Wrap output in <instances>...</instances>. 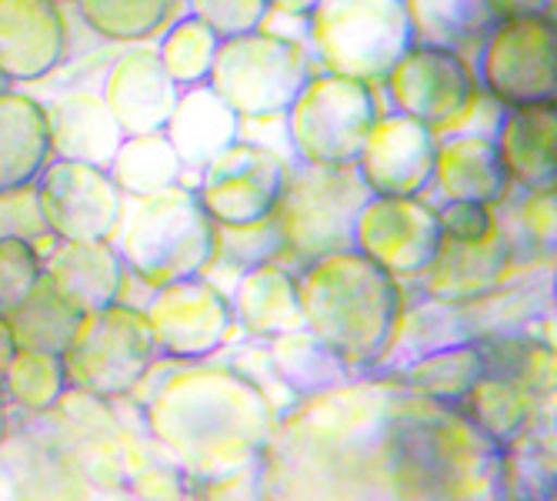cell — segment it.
Returning a JSON list of instances; mask_svg holds the SVG:
<instances>
[{
    "mask_svg": "<svg viewBox=\"0 0 557 501\" xmlns=\"http://www.w3.org/2000/svg\"><path fill=\"white\" fill-rule=\"evenodd\" d=\"M381 87L391 111L408 114L437 137L468 131L484 94L474 61L431 44H414L404 50Z\"/></svg>",
    "mask_w": 557,
    "mask_h": 501,
    "instance_id": "7",
    "label": "cell"
},
{
    "mask_svg": "<svg viewBox=\"0 0 557 501\" xmlns=\"http://www.w3.org/2000/svg\"><path fill=\"white\" fill-rule=\"evenodd\" d=\"M557 0H487L494 21L508 17H554Z\"/></svg>",
    "mask_w": 557,
    "mask_h": 501,
    "instance_id": "34",
    "label": "cell"
},
{
    "mask_svg": "<svg viewBox=\"0 0 557 501\" xmlns=\"http://www.w3.org/2000/svg\"><path fill=\"white\" fill-rule=\"evenodd\" d=\"M40 250L17 237H0V318L14 315L40 281Z\"/></svg>",
    "mask_w": 557,
    "mask_h": 501,
    "instance_id": "30",
    "label": "cell"
},
{
    "mask_svg": "<svg viewBox=\"0 0 557 501\" xmlns=\"http://www.w3.org/2000/svg\"><path fill=\"white\" fill-rule=\"evenodd\" d=\"M40 274L81 315L111 308L124 294L127 265L114 241H54Z\"/></svg>",
    "mask_w": 557,
    "mask_h": 501,
    "instance_id": "17",
    "label": "cell"
},
{
    "mask_svg": "<svg viewBox=\"0 0 557 501\" xmlns=\"http://www.w3.org/2000/svg\"><path fill=\"white\" fill-rule=\"evenodd\" d=\"M108 171H111L114 184L121 187V194L131 200H140V197H150L164 187L184 184V164L174 155V147L164 137V131L124 137Z\"/></svg>",
    "mask_w": 557,
    "mask_h": 501,
    "instance_id": "27",
    "label": "cell"
},
{
    "mask_svg": "<svg viewBox=\"0 0 557 501\" xmlns=\"http://www.w3.org/2000/svg\"><path fill=\"white\" fill-rule=\"evenodd\" d=\"M431 187L441 200H471L487 208H500L515 194V181L497 155L494 137L478 131L441 137Z\"/></svg>",
    "mask_w": 557,
    "mask_h": 501,
    "instance_id": "19",
    "label": "cell"
},
{
    "mask_svg": "<svg viewBox=\"0 0 557 501\" xmlns=\"http://www.w3.org/2000/svg\"><path fill=\"white\" fill-rule=\"evenodd\" d=\"M50 150L64 161H84L94 168H111L124 131L117 127L108 100L97 87H67L44 100Z\"/></svg>",
    "mask_w": 557,
    "mask_h": 501,
    "instance_id": "18",
    "label": "cell"
},
{
    "mask_svg": "<svg viewBox=\"0 0 557 501\" xmlns=\"http://www.w3.org/2000/svg\"><path fill=\"white\" fill-rule=\"evenodd\" d=\"M71 61V14L61 0H0V74L37 84Z\"/></svg>",
    "mask_w": 557,
    "mask_h": 501,
    "instance_id": "13",
    "label": "cell"
},
{
    "mask_svg": "<svg viewBox=\"0 0 557 501\" xmlns=\"http://www.w3.org/2000/svg\"><path fill=\"white\" fill-rule=\"evenodd\" d=\"M84 27L104 44H154L181 14L184 0H71Z\"/></svg>",
    "mask_w": 557,
    "mask_h": 501,
    "instance_id": "24",
    "label": "cell"
},
{
    "mask_svg": "<svg viewBox=\"0 0 557 501\" xmlns=\"http://www.w3.org/2000/svg\"><path fill=\"white\" fill-rule=\"evenodd\" d=\"M144 318L158 347L171 351L177 358H197L214 351L227 338L234 325V308L214 284L197 274L158 288Z\"/></svg>",
    "mask_w": 557,
    "mask_h": 501,
    "instance_id": "15",
    "label": "cell"
},
{
    "mask_svg": "<svg viewBox=\"0 0 557 501\" xmlns=\"http://www.w3.org/2000/svg\"><path fill=\"white\" fill-rule=\"evenodd\" d=\"M100 97L124 131L131 134H150L164 131L174 105H177V84L168 77V71L158 61L154 44H127L121 47L111 68L100 77Z\"/></svg>",
    "mask_w": 557,
    "mask_h": 501,
    "instance_id": "16",
    "label": "cell"
},
{
    "mask_svg": "<svg viewBox=\"0 0 557 501\" xmlns=\"http://www.w3.org/2000/svg\"><path fill=\"white\" fill-rule=\"evenodd\" d=\"M158 355V341L150 334L144 311L127 305H111L81 318L67 351V381L90 388L97 394H117L131 388Z\"/></svg>",
    "mask_w": 557,
    "mask_h": 501,
    "instance_id": "9",
    "label": "cell"
},
{
    "mask_svg": "<svg viewBox=\"0 0 557 501\" xmlns=\"http://www.w3.org/2000/svg\"><path fill=\"white\" fill-rule=\"evenodd\" d=\"M50 158L44 100L17 87L0 90V191L34 184Z\"/></svg>",
    "mask_w": 557,
    "mask_h": 501,
    "instance_id": "23",
    "label": "cell"
},
{
    "mask_svg": "<svg viewBox=\"0 0 557 501\" xmlns=\"http://www.w3.org/2000/svg\"><path fill=\"white\" fill-rule=\"evenodd\" d=\"M187 14L205 21L221 40L261 30L271 17L268 0H184Z\"/></svg>",
    "mask_w": 557,
    "mask_h": 501,
    "instance_id": "32",
    "label": "cell"
},
{
    "mask_svg": "<svg viewBox=\"0 0 557 501\" xmlns=\"http://www.w3.org/2000/svg\"><path fill=\"white\" fill-rule=\"evenodd\" d=\"M8 87H14V84H11V81H8L4 74H0V90H8Z\"/></svg>",
    "mask_w": 557,
    "mask_h": 501,
    "instance_id": "37",
    "label": "cell"
},
{
    "mask_svg": "<svg viewBox=\"0 0 557 501\" xmlns=\"http://www.w3.org/2000/svg\"><path fill=\"white\" fill-rule=\"evenodd\" d=\"M481 90L500 108L557 100V24L554 17L494 21L478 61Z\"/></svg>",
    "mask_w": 557,
    "mask_h": 501,
    "instance_id": "8",
    "label": "cell"
},
{
    "mask_svg": "<svg viewBox=\"0 0 557 501\" xmlns=\"http://www.w3.org/2000/svg\"><path fill=\"white\" fill-rule=\"evenodd\" d=\"M304 44L318 71L381 87L418 40L404 0H318L304 17Z\"/></svg>",
    "mask_w": 557,
    "mask_h": 501,
    "instance_id": "3",
    "label": "cell"
},
{
    "mask_svg": "<svg viewBox=\"0 0 557 501\" xmlns=\"http://www.w3.org/2000/svg\"><path fill=\"white\" fill-rule=\"evenodd\" d=\"M314 71L308 44L261 27L221 40L208 84L240 121H268L287 114Z\"/></svg>",
    "mask_w": 557,
    "mask_h": 501,
    "instance_id": "5",
    "label": "cell"
},
{
    "mask_svg": "<svg viewBox=\"0 0 557 501\" xmlns=\"http://www.w3.org/2000/svg\"><path fill=\"white\" fill-rule=\"evenodd\" d=\"M381 87L358 77L314 71L284 114V131L297 164L354 168L381 118Z\"/></svg>",
    "mask_w": 557,
    "mask_h": 501,
    "instance_id": "6",
    "label": "cell"
},
{
    "mask_svg": "<svg viewBox=\"0 0 557 501\" xmlns=\"http://www.w3.org/2000/svg\"><path fill=\"white\" fill-rule=\"evenodd\" d=\"M0 237H17L40 250V244H54L58 237L50 234L40 208L37 181L0 191Z\"/></svg>",
    "mask_w": 557,
    "mask_h": 501,
    "instance_id": "31",
    "label": "cell"
},
{
    "mask_svg": "<svg viewBox=\"0 0 557 501\" xmlns=\"http://www.w3.org/2000/svg\"><path fill=\"white\" fill-rule=\"evenodd\" d=\"M237 315L255 334H287L300 325L297 274L281 261H264L244 271L237 288Z\"/></svg>",
    "mask_w": 557,
    "mask_h": 501,
    "instance_id": "26",
    "label": "cell"
},
{
    "mask_svg": "<svg viewBox=\"0 0 557 501\" xmlns=\"http://www.w3.org/2000/svg\"><path fill=\"white\" fill-rule=\"evenodd\" d=\"M164 137L171 140L184 171L200 174L224 147L240 137V118L211 84L184 87L164 124Z\"/></svg>",
    "mask_w": 557,
    "mask_h": 501,
    "instance_id": "22",
    "label": "cell"
},
{
    "mask_svg": "<svg viewBox=\"0 0 557 501\" xmlns=\"http://www.w3.org/2000/svg\"><path fill=\"white\" fill-rule=\"evenodd\" d=\"M271 4V14L274 17H294V21H304L311 14V8L318 0H268Z\"/></svg>",
    "mask_w": 557,
    "mask_h": 501,
    "instance_id": "35",
    "label": "cell"
},
{
    "mask_svg": "<svg viewBox=\"0 0 557 501\" xmlns=\"http://www.w3.org/2000/svg\"><path fill=\"white\" fill-rule=\"evenodd\" d=\"M81 318L84 315L74 311L40 274L37 288L27 294L24 305L14 315H8V328H11L17 347H34V351H50V355H64L77 325H81Z\"/></svg>",
    "mask_w": 557,
    "mask_h": 501,
    "instance_id": "28",
    "label": "cell"
},
{
    "mask_svg": "<svg viewBox=\"0 0 557 501\" xmlns=\"http://www.w3.org/2000/svg\"><path fill=\"white\" fill-rule=\"evenodd\" d=\"M368 197L371 191L358 168L294 164L274 211L281 231L277 261H294L304 271L337 250H354V221Z\"/></svg>",
    "mask_w": 557,
    "mask_h": 501,
    "instance_id": "4",
    "label": "cell"
},
{
    "mask_svg": "<svg viewBox=\"0 0 557 501\" xmlns=\"http://www.w3.org/2000/svg\"><path fill=\"white\" fill-rule=\"evenodd\" d=\"M61 4H71V0H61Z\"/></svg>",
    "mask_w": 557,
    "mask_h": 501,
    "instance_id": "38",
    "label": "cell"
},
{
    "mask_svg": "<svg viewBox=\"0 0 557 501\" xmlns=\"http://www.w3.org/2000/svg\"><path fill=\"white\" fill-rule=\"evenodd\" d=\"M218 247V224L200 208L197 191L187 184L140 197L121 228V258L144 284L164 288L197 278Z\"/></svg>",
    "mask_w": 557,
    "mask_h": 501,
    "instance_id": "2",
    "label": "cell"
},
{
    "mask_svg": "<svg viewBox=\"0 0 557 501\" xmlns=\"http://www.w3.org/2000/svg\"><path fill=\"white\" fill-rule=\"evenodd\" d=\"M300 315L341 362H381L404 318V291L394 274L358 250H337L297 278Z\"/></svg>",
    "mask_w": 557,
    "mask_h": 501,
    "instance_id": "1",
    "label": "cell"
},
{
    "mask_svg": "<svg viewBox=\"0 0 557 501\" xmlns=\"http://www.w3.org/2000/svg\"><path fill=\"white\" fill-rule=\"evenodd\" d=\"M44 221L58 241H114L127 205L108 168L50 158L37 178Z\"/></svg>",
    "mask_w": 557,
    "mask_h": 501,
    "instance_id": "11",
    "label": "cell"
},
{
    "mask_svg": "<svg viewBox=\"0 0 557 501\" xmlns=\"http://www.w3.org/2000/svg\"><path fill=\"white\" fill-rule=\"evenodd\" d=\"M441 244L437 208L421 197L371 194L354 221V250L394 278H421Z\"/></svg>",
    "mask_w": 557,
    "mask_h": 501,
    "instance_id": "12",
    "label": "cell"
},
{
    "mask_svg": "<svg viewBox=\"0 0 557 501\" xmlns=\"http://www.w3.org/2000/svg\"><path fill=\"white\" fill-rule=\"evenodd\" d=\"M437 208V228L441 237L450 241H481L491 231H497V208L471 205V200H441Z\"/></svg>",
    "mask_w": 557,
    "mask_h": 501,
    "instance_id": "33",
    "label": "cell"
},
{
    "mask_svg": "<svg viewBox=\"0 0 557 501\" xmlns=\"http://www.w3.org/2000/svg\"><path fill=\"white\" fill-rule=\"evenodd\" d=\"M218 47H221V37L205 21H197L194 14H181L154 40L158 61L168 71V77L177 84V90L208 84L214 58H218Z\"/></svg>",
    "mask_w": 557,
    "mask_h": 501,
    "instance_id": "29",
    "label": "cell"
},
{
    "mask_svg": "<svg viewBox=\"0 0 557 501\" xmlns=\"http://www.w3.org/2000/svg\"><path fill=\"white\" fill-rule=\"evenodd\" d=\"M437 144L441 137L408 114L381 111L354 168L371 194L421 197L431 191Z\"/></svg>",
    "mask_w": 557,
    "mask_h": 501,
    "instance_id": "14",
    "label": "cell"
},
{
    "mask_svg": "<svg viewBox=\"0 0 557 501\" xmlns=\"http://www.w3.org/2000/svg\"><path fill=\"white\" fill-rule=\"evenodd\" d=\"M14 351H17V344H14V334L8 328V318H0V384H4V375H8Z\"/></svg>",
    "mask_w": 557,
    "mask_h": 501,
    "instance_id": "36",
    "label": "cell"
},
{
    "mask_svg": "<svg viewBox=\"0 0 557 501\" xmlns=\"http://www.w3.org/2000/svg\"><path fill=\"white\" fill-rule=\"evenodd\" d=\"M414 40L444 47L468 61H478V50L494 27L487 0H404Z\"/></svg>",
    "mask_w": 557,
    "mask_h": 501,
    "instance_id": "25",
    "label": "cell"
},
{
    "mask_svg": "<svg viewBox=\"0 0 557 501\" xmlns=\"http://www.w3.org/2000/svg\"><path fill=\"white\" fill-rule=\"evenodd\" d=\"M294 161L237 137L197 174V200L218 228H250L271 218L284 197Z\"/></svg>",
    "mask_w": 557,
    "mask_h": 501,
    "instance_id": "10",
    "label": "cell"
},
{
    "mask_svg": "<svg viewBox=\"0 0 557 501\" xmlns=\"http://www.w3.org/2000/svg\"><path fill=\"white\" fill-rule=\"evenodd\" d=\"M511 265H515V255L497 224V231H491L481 241L441 237L434 258L421 278L431 297L447 301V305H468V301L481 294L497 291L500 281L508 278Z\"/></svg>",
    "mask_w": 557,
    "mask_h": 501,
    "instance_id": "20",
    "label": "cell"
},
{
    "mask_svg": "<svg viewBox=\"0 0 557 501\" xmlns=\"http://www.w3.org/2000/svg\"><path fill=\"white\" fill-rule=\"evenodd\" d=\"M494 144L518 191L557 187V100L504 108Z\"/></svg>",
    "mask_w": 557,
    "mask_h": 501,
    "instance_id": "21",
    "label": "cell"
}]
</instances>
